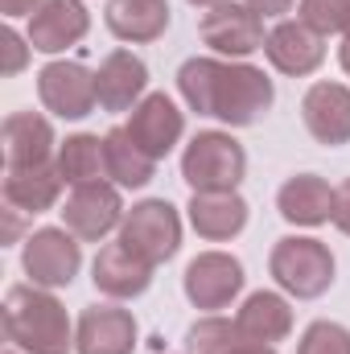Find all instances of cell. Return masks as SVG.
Returning <instances> with one entry per match:
<instances>
[{"label":"cell","mask_w":350,"mask_h":354,"mask_svg":"<svg viewBox=\"0 0 350 354\" xmlns=\"http://www.w3.org/2000/svg\"><path fill=\"white\" fill-rule=\"evenodd\" d=\"M37 95L62 120H83V115L95 111V103H99L95 75H91L83 62H50V66H42Z\"/></svg>","instance_id":"obj_10"},{"label":"cell","mask_w":350,"mask_h":354,"mask_svg":"<svg viewBox=\"0 0 350 354\" xmlns=\"http://www.w3.org/2000/svg\"><path fill=\"white\" fill-rule=\"evenodd\" d=\"M301 120L317 145H350V87L342 83H313L301 99Z\"/></svg>","instance_id":"obj_13"},{"label":"cell","mask_w":350,"mask_h":354,"mask_svg":"<svg viewBox=\"0 0 350 354\" xmlns=\"http://www.w3.org/2000/svg\"><path fill=\"white\" fill-rule=\"evenodd\" d=\"M79 354H132L136 351V317L120 305H91L75 326Z\"/></svg>","instance_id":"obj_12"},{"label":"cell","mask_w":350,"mask_h":354,"mask_svg":"<svg viewBox=\"0 0 350 354\" xmlns=\"http://www.w3.org/2000/svg\"><path fill=\"white\" fill-rule=\"evenodd\" d=\"M91 280L103 297L111 301H132L140 297L149 284H153V264L140 260L136 252H128L124 243H107L99 256H95V268H91Z\"/></svg>","instance_id":"obj_17"},{"label":"cell","mask_w":350,"mask_h":354,"mask_svg":"<svg viewBox=\"0 0 350 354\" xmlns=\"http://www.w3.org/2000/svg\"><path fill=\"white\" fill-rule=\"evenodd\" d=\"M91 29V17L83 0H46L29 17V46L42 54H58L75 41H83Z\"/></svg>","instance_id":"obj_16"},{"label":"cell","mask_w":350,"mask_h":354,"mask_svg":"<svg viewBox=\"0 0 350 354\" xmlns=\"http://www.w3.org/2000/svg\"><path fill=\"white\" fill-rule=\"evenodd\" d=\"M268 272L288 297L313 301L334 284V256L322 239L288 235V239H276V248L268 256Z\"/></svg>","instance_id":"obj_4"},{"label":"cell","mask_w":350,"mask_h":354,"mask_svg":"<svg viewBox=\"0 0 350 354\" xmlns=\"http://www.w3.org/2000/svg\"><path fill=\"white\" fill-rule=\"evenodd\" d=\"M21 264H25L29 280L37 288H66L79 276V264H83L79 235H71L66 227H42V231H33L25 239Z\"/></svg>","instance_id":"obj_7"},{"label":"cell","mask_w":350,"mask_h":354,"mask_svg":"<svg viewBox=\"0 0 350 354\" xmlns=\"http://www.w3.org/2000/svg\"><path fill=\"white\" fill-rule=\"evenodd\" d=\"M297 354H350V330L338 322H313L301 334Z\"/></svg>","instance_id":"obj_28"},{"label":"cell","mask_w":350,"mask_h":354,"mask_svg":"<svg viewBox=\"0 0 350 354\" xmlns=\"http://www.w3.org/2000/svg\"><path fill=\"white\" fill-rule=\"evenodd\" d=\"M243 342H248V338H243L239 322H227V317H202V322H194L190 334H185L190 354H235Z\"/></svg>","instance_id":"obj_26"},{"label":"cell","mask_w":350,"mask_h":354,"mask_svg":"<svg viewBox=\"0 0 350 354\" xmlns=\"http://www.w3.org/2000/svg\"><path fill=\"white\" fill-rule=\"evenodd\" d=\"M54 153V128L37 111H12L4 120V165H46Z\"/></svg>","instance_id":"obj_21"},{"label":"cell","mask_w":350,"mask_h":354,"mask_svg":"<svg viewBox=\"0 0 350 354\" xmlns=\"http://www.w3.org/2000/svg\"><path fill=\"white\" fill-rule=\"evenodd\" d=\"M342 235H350V177L334 189V218H330Z\"/></svg>","instance_id":"obj_30"},{"label":"cell","mask_w":350,"mask_h":354,"mask_svg":"<svg viewBox=\"0 0 350 354\" xmlns=\"http://www.w3.org/2000/svg\"><path fill=\"white\" fill-rule=\"evenodd\" d=\"M103 149H107V177L120 185V189H140L149 185L157 174V161L128 136V128H111L103 136Z\"/></svg>","instance_id":"obj_24"},{"label":"cell","mask_w":350,"mask_h":354,"mask_svg":"<svg viewBox=\"0 0 350 354\" xmlns=\"http://www.w3.org/2000/svg\"><path fill=\"white\" fill-rule=\"evenodd\" d=\"M149 87V66L132 54V50H111L99 71H95V91H99V107L103 111H128L145 99Z\"/></svg>","instance_id":"obj_15"},{"label":"cell","mask_w":350,"mask_h":354,"mask_svg":"<svg viewBox=\"0 0 350 354\" xmlns=\"http://www.w3.org/2000/svg\"><path fill=\"white\" fill-rule=\"evenodd\" d=\"M198 33L214 54H227V58H248V54L264 50V41H268L264 17L248 0H223L214 8H206Z\"/></svg>","instance_id":"obj_6"},{"label":"cell","mask_w":350,"mask_h":354,"mask_svg":"<svg viewBox=\"0 0 350 354\" xmlns=\"http://www.w3.org/2000/svg\"><path fill=\"white\" fill-rule=\"evenodd\" d=\"M177 91L198 115H214L231 128H252L272 107L276 91L260 66L248 62H219V58H190L177 71Z\"/></svg>","instance_id":"obj_1"},{"label":"cell","mask_w":350,"mask_h":354,"mask_svg":"<svg viewBox=\"0 0 350 354\" xmlns=\"http://www.w3.org/2000/svg\"><path fill=\"white\" fill-rule=\"evenodd\" d=\"M276 210H280V218H288L297 227H322V223L334 218V189H330L326 177L297 174L280 185Z\"/></svg>","instance_id":"obj_18"},{"label":"cell","mask_w":350,"mask_h":354,"mask_svg":"<svg viewBox=\"0 0 350 354\" xmlns=\"http://www.w3.org/2000/svg\"><path fill=\"white\" fill-rule=\"evenodd\" d=\"M181 284L194 309H227L243 292V264L227 252H202L190 260Z\"/></svg>","instance_id":"obj_8"},{"label":"cell","mask_w":350,"mask_h":354,"mask_svg":"<svg viewBox=\"0 0 350 354\" xmlns=\"http://www.w3.org/2000/svg\"><path fill=\"white\" fill-rule=\"evenodd\" d=\"M4 338L25 354H71L75 330L58 297L37 284H17L4 297Z\"/></svg>","instance_id":"obj_2"},{"label":"cell","mask_w":350,"mask_h":354,"mask_svg":"<svg viewBox=\"0 0 350 354\" xmlns=\"http://www.w3.org/2000/svg\"><path fill=\"white\" fill-rule=\"evenodd\" d=\"M58 174L66 185H87V181H103L107 174V149L99 136L91 132H79V136H66L58 145Z\"/></svg>","instance_id":"obj_25"},{"label":"cell","mask_w":350,"mask_h":354,"mask_svg":"<svg viewBox=\"0 0 350 354\" xmlns=\"http://www.w3.org/2000/svg\"><path fill=\"white\" fill-rule=\"evenodd\" d=\"M46 0H0V12L4 17H33Z\"/></svg>","instance_id":"obj_31"},{"label":"cell","mask_w":350,"mask_h":354,"mask_svg":"<svg viewBox=\"0 0 350 354\" xmlns=\"http://www.w3.org/2000/svg\"><path fill=\"white\" fill-rule=\"evenodd\" d=\"M8 354H17V351H8Z\"/></svg>","instance_id":"obj_37"},{"label":"cell","mask_w":350,"mask_h":354,"mask_svg":"<svg viewBox=\"0 0 350 354\" xmlns=\"http://www.w3.org/2000/svg\"><path fill=\"white\" fill-rule=\"evenodd\" d=\"M338 62H342V71H347V75H350V37H347V46L338 50Z\"/></svg>","instance_id":"obj_34"},{"label":"cell","mask_w":350,"mask_h":354,"mask_svg":"<svg viewBox=\"0 0 350 354\" xmlns=\"http://www.w3.org/2000/svg\"><path fill=\"white\" fill-rule=\"evenodd\" d=\"M190 227L210 243L235 239L248 227V202L235 189H227V194H194L190 198Z\"/></svg>","instance_id":"obj_20"},{"label":"cell","mask_w":350,"mask_h":354,"mask_svg":"<svg viewBox=\"0 0 350 354\" xmlns=\"http://www.w3.org/2000/svg\"><path fill=\"white\" fill-rule=\"evenodd\" d=\"M309 29H317L322 37L326 33H347L350 21V0H301V17Z\"/></svg>","instance_id":"obj_27"},{"label":"cell","mask_w":350,"mask_h":354,"mask_svg":"<svg viewBox=\"0 0 350 354\" xmlns=\"http://www.w3.org/2000/svg\"><path fill=\"white\" fill-rule=\"evenodd\" d=\"M264 54H268V62H272L280 75L301 79V75H313V71L322 66V58H326V37H322L317 29H309L305 21H280V25L268 33Z\"/></svg>","instance_id":"obj_14"},{"label":"cell","mask_w":350,"mask_h":354,"mask_svg":"<svg viewBox=\"0 0 350 354\" xmlns=\"http://www.w3.org/2000/svg\"><path fill=\"white\" fill-rule=\"evenodd\" d=\"M190 4H198V8H214V4H223V0H190Z\"/></svg>","instance_id":"obj_35"},{"label":"cell","mask_w":350,"mask_h":354,"mask_svg":"<svg viewBox=\"0 0 350 354\" xmlns=\"http://www.w3.org/2000/svg\"><path fill=\"white\" fill-rule=\"evenodd\" d=\"M120 243L157 268L165 260H174L177 248H181V218L165 198H149V202H140L124 214Z\"/></svg>","instance_id":"obj_5"},{"label":"cell","mask_w":350,"mask_h":354,"mask_svg":"<svg viewBox=\"0 0 350 354\" xmlns=\"http://www.w3.org/2000/svg\"><path fill=\"white\" fill-rule=\"evenodd\" d=\"M62 218H66V231L79 235V239H87V243L111 235V231L124 223L120 185H107V181L75 185V194H71L66 206H62Z\"/></svg>","instance_id":"obj_9"},{"label":"cell","mask_w":350,"mask_h":354,"mask_svg":"<svg viewBox=\"0 0 350 354\" xmlns=\"http://www.w3.org/2000/svg\"><path fill=\"white\" fill-rule=\"evenodd\" d=\"M103 21L120 41H157L169 29V4L165 0H107Z\"/></svg>","instance_id":"obj_22"},{"label":"cell","mask_w":350,"mask_h":354,"mask_svg":"<svg viewBox=\"0 0 350 354\" xmlns=\"http://www.w3.org/2000/svg\"><path fill=\"white\" fill-rule=\"evenodd\" d=\"M235 322H239V330H243L248 342L272 346V342L288 338V330H293V309H288V301H284L280 292H252V297L243 301V309L235 313Z\"/></svg>","instance_id":"obj_23"},{"label":"cell","mask_w":350,"mask_h":354,"mask_svg":"<svg viewBox=\"0 0 350 354\" xmlns=\"http://www.w3.org/2000/svg\"><path fill=\"white\" fill-rule=\"evenodd\" d=\"M128 136L153 157V161H161V157H169L174 153V145L181 140V132H185V115L177 111V103L169 95H145L136 107H132V115H128Z\"/></svg>","instance_id":"obj_11"},{"label":"cell","mask_w":350,"mask_h":354,"mask_svg":"<svg viewBox=\"0 0 350 354\" xmlns=\"http://www.w3.org/2000/svg\"><path fill=\"white\" fill-rule=\"evenodd\" d=\"M347 37H350V21H347Z\"/></svg>","instance_id":"obj_36"},{"label":"cell","mask_w":350,"mask_h":354,"mask_svg":"<svg viewBox=\"0 0 350 354\" xmlns=\"http://www.w3.org/2000/svg\"><path fill=\"white\" fill-rule=\"evenodd\" d=\"M248 174V153L231 132H198L181 153V177L194 194H227Z\"/></svg>","instance_id":"obj_3"},{"label":"cell","mask_w":350,"mask_h":354,"mask_svg":"<svg viewBox=\"0 0 350 354\" xmlns=\"http://www.w3.org/2000/svg\"><path fill=\"white\" fill-rule=\"evenodd\" d=\"M62 174L58 165H4V202L25 214H42L58 202L62 194Z\"/></svg>","instance_id":"obj_19"},{"label":"cell","mask_w":350,"mask_h":354,"mask_svg":"<svg viewBox=\"0 0 350 354\" xmlns=\"http://www.w3.org/2000/svg\"><path fill=\"white\" fill-rule=\"evenodd\" d=\"M235 354H276V351H272V346H264V342H243Z\"/></svg>","instance_id":"obj_33"},{"label":"cell","mask_w":350,"mask_h":354,"mask_svg":"<svg viewBox=\"0 0 350 354\" xmlns=\"http://www.w3.org/2000/svg\"><path fill=\"white\" fill-rule=\"evenodd\" d=\"M25 41L29 37H21L17 29H4V37H0V46H4V75H17L25 66V58H29V46Z\"/></svg>","instance_id":"obj_29"},{"label":"cell","mask_w":350,"mask_h":354,"mask_svg":"<svg viewBox=\"0 0 350 354\" xmlns=\"http://www.w3.org/2000/svg\"><path fill=\"white\" fill-rule=\"evenodd\" d=\"M260 17H280V12H288L293 8V0H248Z\"/></svg>","instance_id":"obj_32"}]
</instances>
